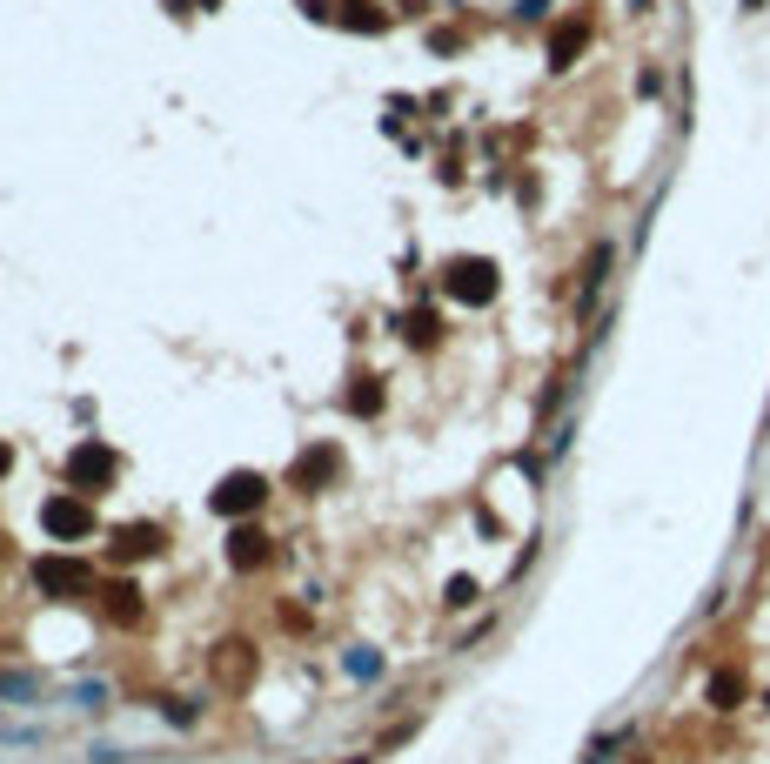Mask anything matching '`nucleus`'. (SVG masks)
Segmentation results:
<instances>
[{"label":"nucleus","instance_id":"f03ea898","mask_svg":"<svg viewBox=\"0 0 770 764\" xmlns=\"http://www.w3.org/2000/svg\"><path fill=\"white\" fill-rule=\"evenodd\" d=\"M114 470H121V463H114V450H101V443H81V450L67 456V483H74V490H108L114 483Z\"/></svg>","mask_w":770,"mask_h":764},{"label":"nucleus","instance_id":"a211bd4d","mask_svg":"<svg viewBox=\"0 0 770 764\" xmlns=\"http://www.w3.org/2000/svg\"><path fill=\"white\" fill-rule=\"evenodd\" d=\"M476 597H483V590H476V577H456V584H449V604H476Z\"/></svg>","mask_w":770,"mask_h":764},{"label":"nucleus","instance_id":"2eb2a0df","mask_svg":"<svg viewBox=\"0 0 770 764\" xmlns=\"http://www.w3.org/2000/svg\"><path fill=\"white\" fill-rule=\"evenodd\" d=\"M74 704H81V711H101V704H108V684H74Z\"/></svg>","mask_w":770,"mask_h":764},{"label":"nucleus","instance_id":"ddd939ff","mask_svg":"<svg viewBox=\"0 0 770 764\" xmlns=\"http://www.w3.org/2000/svg\"><path fill=\"white\" fill-rule=\"evenodd\" d=\"M0 697H41V677H27V671H0Z\"/></svg>","mask_w":770,"mask_h":764},{"label":"nucleus","instance_id":"39448f33","mask_svg":"<svg viewBox=\"0 0 770 764\" xmlns=\"http://www.w3.org/2000/svg\"><path fill=\"white\" fill-rule=\"evenodd\" d=\"M41 523H47L61 543H74V537H88V530H94V510L81 503V496H54V503L41 510Z\"/></svg>","mask_w":770,"mask_h":764},{"label":"nucleus","instance_id":"f3484780","mask_svg":"<svg viewBox=\"0 0 770 764\" xmlns=\"http://www.w3.org/2000/svg\"><path fill=\"white\" fill-rule=\"evenodd\" d=\"M349 403H355V409H362V416H375V409H382V389H375V382H362V389H355Z\"/></svg>","mask_w":770,"mask_h":764},{"label":"nucleus","instance_id":"6e6552de","mask_svg":"<svg viewBox=\"0 0 770 764\" xmlns=\"http://www.w3.org/2000/svg\"><path fill=\"white\" fill-rule=\"evenodd\" d=\"M161 550V530L154 523H134V530H121V557H154Z\"/></svg>","mask_w":770,"mask_h":764},{"label":"nucleus","instance_id":"f257e3e1","mask_svg":"<svg viewBox=\"0 0 770 764\" xmlns=\"http://www.w3.org/2000/svg\"><path fill=\"white\" fill-rule=\"evenodd\" d=\"M262 496H268V476L262 470H235V476H221L215 510H221V517H248V510H262Z\"/></svg>","mask_w":770,"mask_h":764},{"label":"nucleus","instance_id":"1a4fd4ad","mask_svg":"<svg viewBox=\"0 0 770 764\" xmlns=\"http://www.w3.org/2000/svg\"><path fill=\"white\" fill-rule=\"evenodd\" d=\"M737 697H744V677H737V671L710 677V704H717V711H737Z\"/></svg>","mask_w":770,"mask_h":764},{"label":"nucleus","instance_id":"4468645a","mask_svg":"<svg viewBox=\"0 0 770 764\" xmlns=\"http://www.w3.org/2000/svg\"><path fill=\"white\" fill-rule=\"evenodd\" d=\"M402 336H409V342H436V315H429V309L409 315V322H402Z\"/></svg>","mask_w":770,"mask_h":764},{"label":"nucleus","instance_id":"7ed1b4c3","mask_svg":"<svg viewBox=\"0 0 770 764\" xmlns=\"http://www.w3.org/2000/svg\"><path fill=\"white\" fill-rule=\"evenodd\" d=\"M34 584H41L47 597H81V590L94 584V570H88V563H74V557H41V563H34Z\"/></svg>","mask_w":770,"mask_h":764},{"label":"nucleus","instance_id":"0eeeda50","mask_svg":"<svg viewBox=\"0 0 770 764\" xmlns=\"http://www.w3.org/2000/svg\"><path fill=\"white\" fill-rule=\"evenodd\" d=\"M335 470H342V456H335V450H315V456H302V463H295V483H302V490H315V483H329Z\"/></svg>","mask_w":770,"mask_h":764},{"label":"nucleus","instance_id":"20e7f679","mask_svg":"<svg viewBox=\"0 0 770 764\" xmlns=\"http://www.w3.org/2000/svg\"><path fill=\"white\" fill-rule=\"evenodd\" d=\"M442 289L456 295V302H489V295H496V269H489V262H449Z\"/></svg>","mask_w":770,"mask_h":764},{"label":"nucleus","instance_id":"6ab92c4d","mask_svg":"<svg viewBox=\"0 0 770 764\" xmlns=\"http://www.w3.org/2000/svg\"><path fill=\"white\" fill-rule=\"evenodd\" d=\"M7 463H14V456H7V443H0V476H7Z\"/></svg>","mask_w":770,"mask_h":764},{"label":"nucleus","instance_id":"9d476101","mask_svg":"<svg viewBox=\"0 0 770 764\" xmlns=\"http://www.w3.org/2000/svg\"><path fill=\"white\" fill-rule=\"evenodd\" d=\"M108 617H114V624H134V617H141V604H134V584H114V590H108Z\"/></svg>","mask_w":770,"mask_h":764},{"label":"nucleus","instance_id":"423d86ee","mask_svg":"<svg viewBox=\"0 0 770 764\" xmlns=\"http://www.w3.org/2000/svg\"><path fill=\"white\" fill-rule=\"evenodd\" d=\"M262 557H268V537H262V530H235V537H228V563H235V570H255Z\"/></svg>","mask_w":770,"mask_h":764},{"label":"nucleus","instance_id":"dca6fc26","mask_svg":"<svg viewBox=\"0 0 770 764\" xmlns=\"http://www.w3.org/2000/svg\"><path fill=\"white\" fill-rule=\"evenodd\" d=\"M375 671H382V657H375V651H349V677H375Z\"/></svg>","mask_w":770,"mask_h":764},{"label":"nucleus","instance_id":"9b49d317","mask_svg":"<svg viewBox=\"0 0 770 764\" xmlns=\"http://www.w3.org/2000/svg\"><path fill=\"white\" fill-rule=\"evenodd\" d=\"M47 731L41 724H0V751H27V744H41Z\"/></svg>","mask_w":770,"mask_h":764},{"label":"nucleus","instance_id":"f8f14e48","mask_svg":"<svg viewBox=\"0 0 770 764\" xmlns=\"http://www.w3.org/2000/svg\"><path fill=\"white\" fill-rule=\"evenodd\" d=\"M576 47H583V27H556V34H550V61H556V68H563V61H570V54H576Z\"/></svg>","mask_w":770,"mask_h":764}]
</instances>
